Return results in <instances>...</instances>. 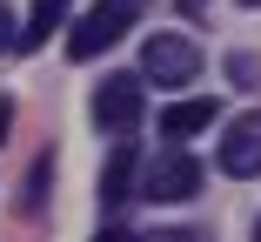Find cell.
<instances>
[{"label":"cell","mask_w":261,"mask_h":242,"mask_svg":"<svg viewBox=\"0 0 261 242\" xmlns=\"http://www.w3.org/2000/svg\"><path fill=\"white\" fill-rule=\"evenodd\" d=\"M134 14H141V0H94V7L67 27V54L74 61H94V54H108V47L134 27Z\"/></svg>","instance_id":"6da1fadb"},{"label":"cell","mask_w":261,"mask_h":242,"mask_svg":"<svg viewBox=\"0 0 261 242\" xmlns=\"http://www.w3.org/2000/svg\"><path fill=\"white\" fill-rule=\"evenodd\" d=\"M201 74V47L188 34H147L141 47V81H161V87H188Z\"/></svg>","instance_id":"7a4b0ae2"},{"label":"cell","mask_w":261,"mask_h":242,"mask_svg":"<svg viewBox=\"0 0 261 242\" xmlns=\"http://www.w3.org/2000/svg\"><path fill=\"white\" fill-rule=\"evenodd\" d=\"M141 195H147V202H188V195H201V162H194L188 148L154 155V162L141 168Z\"/></svg>","instance_id":"3957f363"},{"label":"cell","mask_w":261,"mask_h":242,"mask_svg":"<svg viewBox=\"0 0 261 242\" xmlns=\"http://www.w3.org/2000/svg\"><path fill=\"white\" fill-rule=\"evenodd\" d=\"M94 128L114 135V141L141 128V74H108L94 87Z\"/></svg>","instance_id":"277c9868"},{"label":"cell","mask_w":261,"mask_h":242,"mask_svg":"<svg viewBox=\"0 0 261 242\" xmlns=\"http://www.w3.org/2000/svg\"><path fill=\"white\" fill-rule=\"evenodd\" d=\"M221 168L228 175H261V115H241L221 135Z\"/></svg>","instance_id":"5b68a950"},{"label":"cell","mask_w":261,"mask_h":242,"mask_svg":"<svg viewBox=\"0 0 261 242\" xmlns=\"http://www.w3.org/2000/svg\"><path fill=\"white\" fill-rule=\"evenodd\" d=\"M134 175H141V155L127 148V135H121L114 155H108V168H100V209H121L127 188H134Z\"/></svg>","instance_id":"8992f818"},{"label":"cell","mask_w":261,"mask_h":242,"mask_svg":"<svg viewBox=\"0 0 261 242\" xmlns=\"http://www.w3.org/2000/svg\"><path fill=\"white\" fill-rule=\"evenodd\" d=\"M215 101H174V108H161V135L168 141H188V135H201V128H215Z\"/></svg>","instance_id":"52a82bcc"},{"label":"cell","mask_w":261,"mask_h":242,"mask_svg":"<svg viewBox=\"0 0 261 242\" xmlns=\"http://www.w3.org/2000/svg\"><path fill=\"white\" fill-rule=\"evenodd\" d=\"M67 7H74V0H34V7H27V27H20V47H47L54 27H67Z\"/></svg>","instance_id":"ba28073f"},{"label":"cell","mask_w":261,"mask_h":242,"mask_svg":"<svg viewBox=\"0 0 261 242\" xmlns=\"http://www.w3.org/2000/svg\"><path fill=\"white\" fill-rule=\"evenodd\" d=\"M47 188H54V148L34 155V168H27V188H20V209H27V215L47 209Z\"/></svg>","instance_id":"9c48e42d"},{"label":"cell","mask_w":261,"mask_h":242,"mask_svg":"<svg viewBox=\"0 0 261 242\" xmlns=\"http://www.w3.org/2000/svg\"><path fill=\"white\" fill-rule=\"evenodd\" d=\"M7 47H20V27H14V14L0 7V54H7Z\"/></svg>","instance_id":"30bf717a"},{"label":"cell","mask_w":261,"mask_h":242,"mask_svg":"<svg viewBox=\"0 0 261 242\" xmlns=\"http://www.w3.org/2000/svg\"><path fill=\"white\" fill-rule=\"evenodd\" d=\"M7 135H14V101L0 94V141H7Z\"/></svg>","instance_id":"8fae6325"},{"label":"cell","mask_w":261,"mask_h":242,"mask_svg":"<svg viewBox=\"0 0 261 242\" xmlns=\"http://www.w3.org/2000/svg\"><path fill=\"white\" fill-rule=\"evenodd\" d=\"M147 242H194V229H161V235H147Z\"/></svg>","instance_id":"7c38bea8"},{"label":"cell","mask_w":261,"mask_h":242,"mask_svg":"<svg viewBox=\"0 0 261 242\" xmlns=\"http://www.w3.org/2000/svg\"><path fill=\"white\" fill-rule=\"evenodd\" d=\"M94 242H134V235H127V229H114V222H108V229H100V235H94Z\"/></svg>","instance_id":"4fadbf2b"},{"label":"cell","mask_w":261,"mask_h":242,"mask_svg":"<svg viewBox=\"0 0 261 242\" xmlns=\"http://www.w3.org/2000/svg\"><path fill=\"white\" fill-rule=\"evenodd\" d=\"M181 7H188V14H201V0H181Z\"/></svg>","instance_id":"5bb4252c"},{"label":"cell","mask_w":261,"mask_h":242,"mask_svg":"<svg viewBox=\"0 0 261 242\" xmlns=\"http://www.w3.org/2000/svg\"><path fill=\"white\" fill-rule=\"evenodd\" d=\"M241 7H261V0H241Z\"/></svg>","instance_id":"9a60e30c"},{"label":"cell","mask_w":261,"mask_h":242,"mask_svg":"<svg viewBox=\"0 0 261 242\" xmlns=\"http://www.w3.org/2000/svg\"><path fill=\"white\" fill-rule=\"evenodd\" d=\"M254 242H261V222H254Z\"/></svg>","instance_id":"2e32d148"}]
</instances>
